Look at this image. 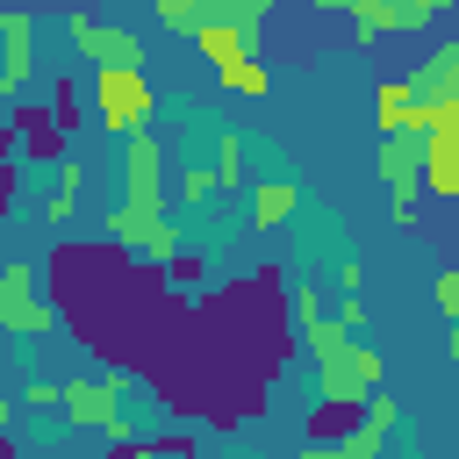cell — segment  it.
<instances>
[{"label":"cell","mask_w":459,"mask_h":459,"mask_svg":"<svg viewBox=\"0 0 459 459\" xmlns=\"http://www.w3.org/2000/svg\"><path fill=\"white\" fill-rule=\"evenodd\" d=\"M86 100H93V122H100L108 136H143L151 115H158V86H151V72H108V65H93Z\"/></svg>","instance_id":"obj_1"},{"label":"cell","mask_w":459,"mask_h":459,"mask_svg":"<svg viewBox=\"0 0 459 459\" xmlns=\"http://www.w3.org/2000/svg\"><path fill=\"white\" fill-rule=\"evenodd\" d=\"M0 330H14V337H50L57 330V308H50V287H43L36 258L0 265Z\"/></svg>","instance_id":"obj_2"},{"label":"cell","mask_w":459,"mask_h":459,"mask_svg":"<svg viewBox=\"0 0 459 459\" xmlns=\"http://www.w3.org/2000/svg\"><path fill=\"white\" fill-rule=\"evenodd\" d=\"M65 36H72L93 65H108V72H143V36L122 29V22H100L93 7H72V14H65Z\"/></svg>","instance_id":"obj_3"},{"label":"cell","mask_w":459,"mask_h":459,"mask_svg":"<svg viewBox=\"0 0 459 459\" xmlns=\"http://www.w3.org/2000/svg\"><path fill=\"white\" fill-rule=\"evenodd\" d=\"M122 208H136V215H165V151H158L151 129L122 143Z\"/></svg>","instance_id":"obj_4"},{"label":"cell","mask_w":459,"mask_h":459,"mask_svg":"<svg viewBox=\"0 0 459 459\" xmlns=\"http://www.w3.org/2000/svg\"><path fill=\"white\" fill-rule=\"evenodd\" d=\"M330 7H344V22L359 29V43H373V36H409V29L445 22V0H409V7H387V0H330Z\"/></svg>","instance_id":"obj_5"},{"label":"cell","mask_w":459,"mask_h":459,"mask_svg":"<svg viewBox=\"0 0 459 459\" xmlns=\"http://www.w3.org/2000/svg\"><path fill=\"white\" fill-rule=\"evenodd\" d=\"M36 29H43V22H36L29 7H7V14H0V43H7V50H0V100H22V86L36 79Z\"/></svg>","instance_id":"obj_6"},{"label":"cell","mask_w":459,"mask_h":459,"mask_svg":"<svg viewBox=\"0 0 459 459\" xmlns=\"http://www.w3.org/2000/svg\"><path fill=\"white\" fill-rule=\"evenodd\" d=\"M7 129H14V151H22V158H36V165H50V158L65 151V129L50 122V108H43V100H22V108L7 115Z\"/></svg>","instance_id":"obj_7"},{"label":"cell","mask_w":459,"mask_h":459,"mask_svg":"<svg viewBox=\"0 0 459 459\" xmlns=\"http://www.w3.org/2000/svg\"><path fill=\"white\" fill-rule=\"evenodd\" d=\"M409 100L430 108V100H459V43H437L416 72H409Z\"/></svg>","instance_id":"obj_8"},{"label":"cell","mask_w":459,"mask_h":459,"mask_svg":"<svg viewBox=\"0 0 459 459\" xmlns=\"http://www.w3.org/2000/svg\"><path fill=\"white\" fill-rule=\"evenodd\" d=\"M108 416H129V409H108V402H100V387H93L86 373L57 380V423H72V430H100Z\"/></svg>","instance_id":"obj_9"},{"label":"cell","mask_w":459,"mask_h":459,"mask_svg":"<svg viewBox=\"0 0 459 459\" xmlns=\"http://www.w3.org/2000/svg\"><path fill=\"white\" fill-rule=\"evenodd\" d=\"M79 194H86V165H79V158H57V179H50V194H43V222H50V230H72Z\"/></svg>","instance_id":"obj_10"},{"label":"cell","mask_w":459,"mask_h":459,"mask_svg":"<svg viewBox=\"0 0 459 459\" xmlns=\"http://www.w3.org/2000/svg\"><path fill=\"white\" fill-rule=\"evenodd\" d=\"M373 122H380V136H416L409 79H380V86H373Z\"/></svg>","instance_id":"obj_11"},{"label":"cell","mask_w":459,"mask_h":459,"mask_svg":"<svg viewBox=\"0 0 459 459\" xmlns=\"http://www.w3.org/2000/svg\"><path fill=\"white\" fill-rule=\"evenodd\" d=\"M294 208H301L294 179H258V186H251V230H280Z\"/></svg>","instance_id":"obj_12"},{"label":"cell","mask_w":459,"mask_h":459,"mask_svg":"<svg viewBox=\"0 0 459 459\" xmlns=\"http://www.w3.org/2000/svg\"><path fill=\"white\" fill-rule=\"evenodd\" d=\"M373 172L394 186V194H416V136H380V158Z\"/></svg>","instance_id":"obj_13"},{"label":"cell","mask_w":459,"mask_h":459,"mask_svg":"<svg viewBox=\"0 0 459 459\" xmlns=\"http://www.w3.org/2000/svg\"><path fill=\"white\" fill-rule=\"evenodd\" d=\"M215 79L230 86V93H244V100H265L273 93V65L251 50V57H230V65H215Z\"/></svg>","instance_id":"obj_14"},{"label":"cell","mask_w":459,"mask_h":459,"mask_svg":"<svg viewBox=\"0 0 459 459\" xmlns=\"http://www.w3.org/2000/svg\"><path fill=\"white\" fill-rule=\"evenodd\" d=\"M380 380H387V351L380 344H351V394L366 402V394H380Z\"/></svg>","instance_id":"obj_15"},{"label":"cell","mask_w":459,"mask_h":459,"mask_svg":"<svg viewBox=\"0 0 459 459\" xmlns=\"http://www.w3.org/2000/svg\"><path fill=\"white\" fill-rule=\"evenodd\" d=\"M208 172H215V194H222V186H244V136H237V129L215 136V165H208Z\"/></svg>","instance_id":"obj_16"},{"label":"cell","mask_w":459,"mask_h":459,"mask_svg":"<svg viewBox=\"0 0 459 459\" xmlns=\"http://www.w3.org/2000/svg\"><path fill=\"white\" fill-rule=\"evenodd\" d=\"M208 201H215V172L208 165H186L179 172V208H208Z\"/></svg>","instance_id":"obj_17"},{"label":"cell","mask_w":459,"mask_h":459,"mask_svg":"<svg viewBox=\"0 0 459 459\" xmlns=\"http://www.w3.org/2000/svg\"><path fill=\"white\" fill-rule=\"evenodd\" d=\"M143 452H151V459H194V452H201V430H186V423H179V430H165V437H151Z\"/></svg>","instance_id":"obj_18"},{"label":"cell","mask_w":459,"mask_h":459,"mask_svg":"<svg viewBox=\"0 0 459 459\" xmlns=\"http://www.w3.org/2000/svg\"><path fill=\"white\" fill-rule=\"evenodd\" d=\"M430 301H437V316H445V330H459V273L445 265L437 280H430Z\"/></svg>","instance_id":"obj_19"},{"label":"cell","mask_w":459,"mask_h":459,"mask_svg":"<svg viewBox=\"0 0 459 459\" xmlns=\"http://www.w3.org/2000/svg\"><path fill=\"white\" fill-rule=\"evenodd\" d=\"M151 22H158V29H194L201 7H194V0H151Z\"/></svg>","instance_id":"obj_20"},{"label":"cell","mask_w":459,"mask_h":459,"mask_svg":"<svg viewBox=\"0 0 459 459\" xmlns=\"http://www.w3.org/2000/svg\"><path fill=\"white\" fill-rule=\"evenodd\" d=\"M43 108H50V122H57V129H72V122H79V79H57V93H50Z\"/></svg>","instance_id":"obj_21"},{"label":"cell","mask_w":459,"mask_h":459,"mask_svg":"<svg viewBox=\"0 0 459 459\" xmlns=\"http://www.w3.org/2000/svg\"><path fill=\"white\" fill-rule=\"evenodd\" d=\"M165 273H172V287H201V280H208L201 251H172V258H165Z\"/></svg>","instance_id":"obj_22"},{"label":"cell","mask_w":459,"mask_h":459,"mask_svg":"<svg viewBox=\"0 0 459 459\" xmlns=\"http://www.w3.org/2000/svg\"><path fill=\"white\" fill-rule=\"evenodd\" d=\"M387 222H394V230H416V222H423V194H394V201H387Z\"/></svg>","instance_id":"obj_23"},{"label":"cell","mask_w":459,"mask_h":459,"mask_svg":"<svg viewBox=\"0 0 459 459\" xmlns=\"http://www.w3.org/2000/svg\"><path fill=\"white\" fill-rule=\"evenodd\" d=\"M337 287H344V294H359V287H366V265H359V258H344V273H337Z\"/></svg>","instance_id":"obj_24"},{"label":"cell","mask_w":459,"mask_h":459,"mask_svg":"<svg viewBox=\"0 0 459 459\" xmlns=\"http://www.w3.org/2000/svg\"><path fill=\"white\" fill-rule=\"evenodd\" d=\"M29 402H36V409H50V416H57V380H36V387H29Z\"/></svg>","instance_id":"obj_25"},{"label":"cell","mask_w":459,"mask_h":459,"mask_svg":"<svg viewBox=\"0 0 459 459\" xmlns=\"http://www.w3.org/2000/svg\"><path fill=\"white\" fill-rule=\"evenodd\" d=\"M14 423V402H7V344H0V430Z\"/></svg>","instance_id":"obj_26"},{"label":"cell","mask_w":459,"mask_h":459,"mask_svg":"<svg viewBox=\"0 0 459 459\" xmlns=\"http://www.w3.org/2000/svg\"><path fill=\"white\" fill-rule=\"evenodd\" d=\"M7 208H14V165H0V222H7Z\"/></svg>","instance_id":"obj_27"},{"label":"cell","mask_w":459,"mask_h":459,"mask_svg":"<svg viewBox=\"0 0 459 459\" xmlns=\"http://www.w3.org/2000/svg\"><path fill=\"white\" fill-rule=\"evenodd\" d=\"M0 459H22V445H14V437H7V430H0Z\"/></svg>","instance_id":"obj_28"},{"label":"cell","mask_w":459,"mask_h":459,"mask_svg":"<svg viewBox=\"0 0 459 459\" xmlns=\"http://www.w3.org/2000/svg\"><path fill=\"white\" fill-rule=\"evenodd\" d=\"M93 459H129V445H108V452H93Z\"/></svg>","instance_id":"obj_29"},{"label":"cell","mask_w":459,"mask_h":459,"mask_svg":"<svg viewBox=\"0 0 459 459\" xmlns=\"http://www.w3.org/2000/svg\"><path fill=\"white\" fill-rule=\"evenodd\" d=\"M129 459H151V452H143V445H129Z\"/></svg>","instance_id":"obj_30"}]
</instances>
